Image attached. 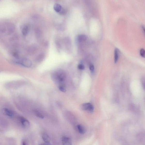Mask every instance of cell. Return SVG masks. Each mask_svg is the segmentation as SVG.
<instances>
[{
    "label": "cell",
    "instance_id": "cell-15",
    "mask_svg": "<svg viewBox=\"0 0 145 145\" xmlns=\"http://www.w3.org/2000/svg\"><path fill=\"white\" fill-rule=\"evenodd\" d=\"M140 54L141 56L145 58V49H141L140 50Z\"/></svg>",
    "mask_w": 145,
    "mask_h": 145
},
{
    "label": "cell",
    "instance_id": "cell-5",
    "mask_svg": "<svg viewBox=\"0 0 145 145\" xmlns=\"http://www.w3.org/2000/svg\"><path fill=\"white\" fill-rule=\"evenodd\" d=\"M61 141L63 145H72L71 139L69 137L66 136L63 137Z\"/></svg>",
    "mask_w": 145,
    "mask_h": 145
},
{
    "label": "cell",
    "instance_id": "cell-3",
    "mask_svg": "<svg viewBox=\"0 0 145 145\" xmlns=\"http://www.w3.org/2000/svg\"><path fill=\"white\" fill-rule=\"evenodd\" d=\"M81 108L83 110L92 112L94 107L90 103H84L81 105Z\"/></svg>",
    "mask_w": 145,
    "mask_h": 145
},
{
    "label": "cell",
    "instance_id": "cell-14",
    "mask_svg": "<svg viewBox=\"0 0 145 145\" xmlns=\"http://www.w3.org/2000/svg\"><path fill=\"white\" fill-rule=\"evenodd\" d=\"M59 89L62 92H66V90L64 85H59Z\"/></svg>",
    "mask_w": 145,
    "mask_h": 145
},
{
    "label": "cell",
    "instance_id": "cell-18",
    "mask_svg": "<svg viewBox=\"0 0 145 145\" xmlns=\"http://www.w3.org/2000/svg\"><path fill=\"white\" fill-rule=\"evenodd\" d=\"M13 56L16 58H18V56H19V55H18V53L16 52H15L13 53Z\"/></svg>",
    "mask_w": 145,
    "mask_h": 145
},
{
    "label": "cell",
    "instance_id": "cell-10",
    "mask_svg": "<svg viewBox=\"0 0 145 145\" xmlns=\"http://www.w3.org/2000/svg\"><path fill=\"white\" fill-rule=\"evenodd\" d=\"M77 128L78 131L81 134H84L86 132V130L81 125H78Z\"/></svg>",
    "mask_w": 145,
    "mask_h": 145
},
{
    "label": "cell",
    "instance_id": "cell-8",
    "mask_svg": "<svg viewBox=\"0 0 145 145\" xmlns=\"http://www.w3.org/2000/svg\"><path fill=\"white\" fill-rule=\"evenodd\" d=\"M54 9L57 12H60L62 10V7L61 5L58 4H55L54 5Z\"/></svg>",
    "mask_w": 145,
    "mask_h": 145
},
{
    "label": "cell",
    "instance_id": "cell-21",
    "mask_svg": "<svg viewBox=\"0 0 145 145\" xmlns=\"http://www.w3.org/2000/svg\"><path fill=\"white\" fill-rule=\"evenodd\" d=\"M42 145V144L41 145Z\"/></svg>",
    "mask_w": 145,
    "mask_h": 145
},
{
    "label": "cell",
    "instance_id": "cell-17",
    "mask_svg": "<svg viewBox=\"0 0 145 145\" xmlns=\"http://www.w3.org/2000/svg\"><path fill=\"white\" fill-rule=\"evenodd\" d=\"M78 68L80 70H84V66L82 64H80L78 65Z\"/></svg>",
    "mask_w": 145,
    "mask_h": 145
},
{
    "label": "cell",
    "instance_id": "cell-13",
    "mask_svg": "<svg viewBox=\"0 0 145 145\" xmlns=\"http://www.w3.org/2000/svg\"><path fill=\"white\" fill-rule=\"evenodd\" d=\"M35 113L36 116L38 117L41 119H43L44 118V116L41 113L38 111H35Z\"/></svg>",
    "mask_w": 145,
    "mask_h": 145
},
{
    "label": "cell",
    "instance_id": "cell-19",
    "mask_svg": "<svg viewBox=\"0 0 145 145\" xmlns=\"http://www.w3.org/2000/svg\"><path fill=\"white\" fill-rule=\"evenodd\" d=\"M42 145H51L50 143H45L42 144Z\"/></svg>",
    "mask_w": 145,
    "mask_h": 145
},
{
    "label": "cell",
    "instance_id": "cell-6",
    "mask_svg": "<svg viewBox=\"0 0 145 145\" xmlns=\"http://www.w3.org/2000/svg\"><path fill=\"white\" fill-rule=\"evenodd\" d=\"M2 112L3 114L10 117H12L14 115L13 112L7 108H4L3 109Z\"/></svg>",
    "mask_w": 145,
    "mask_h": 145
},
{
    "label": "cell",
    "instance_id": "cell-9",
    "mask_svg": "<svg viewBox=\"0 0 145 145\" xmlns=\"http://www.w3.org/2000/svg\"><path fill=\"white\" fill-rule=\"evenodd\" d=\"M42 138L45 143H50V139L47 134L46 133L43 134L42 135Z\"/></svg>",
    "mask_w": 145,
    "mask_h": 145
},
{
    "label": "cell",
    "instance_id": "cell-11",
    "mask_svg": "<svg viewBox=\"0 0 145 145\" xmlns=\"http://www.w3.org/2000/svg\"><path fill=\"white\" fill-rule=\"evenodd\" d=\"M119 50L117 48H116L114 50V61L115 63L117 62L119 57Z\"/></svg>",
    "mask_w": 145,
    "mask_h": 145
},
{
    "label": "cell",
    "instance_id": "cell-4",
    "mask_svg": "<svg viewBox=\"0 0 145 145\" xmlns=\"http://www.w3.org/2000/svg\"><path fill=\"white\" fill-rule=\"evenodd\" d=\"M19 120L23 127L26 128H27L29 127L30 122L25 118L23 117H20Z\"/></svg>",
    "mask_w": 145,
    "mask_h": 145
},
{
    "label": "cell",
    "instance_id": "cell-2",
    "mask_svg": "<svg viewBox=\"0 0 145 145\" xmlns=\"http://www.w3.org/2000/svg\"><path fill=\"white\" fill-rule=\"evenodd\" d=\"M17 62L27 68L31 67L32 64V62L30 60L26 58H23L20 60L17 61Z\"/></svg>",
    "mask_w": 145,
    "mask_h": 145
},
{
    "label": "cell",
    "instance_id": "cell-12",
    "mask_svg": "<svg viewBox=\"0 0 145 145\" xmlns=\"http://www.w3.org/2000/svg\"><path fill=\"white\" fill-rule=\"evenodd\" d=\"M29 31V28L27 26H25L23 27L22 31V32L23 35L26 36L28 34Z\"/></svg>",
    "mask_w": 145,
    "mask_h": 145
},
{
    "label": "cell",
    "instance_id": "cell-7",
    "mask_svg": "<svg viewBox=\"0 0 145 145\" xmlns=\"http://www.w3.org/2000/svg\"><path fill=\"white\" fill-rule=\"evenodd\" d=\"M87 36L84 35H80L77 37V40L79 42H83L86 41L87 39Z\"/></svg>",
    "mask_w": 145,
    "mask_h": 145
},
{
    "label": "cell",
    "instance_id": "cell-20",
    "mask_svg": "<svg viewBox=\"0 0 145 145\" xmlns=\"http://www.w3.org/2000/svg\"><path fill=\"white\" fill-rule=\"evenodd\" d=\"M22 145H27L26 142L24 140H23L22 143Z\"/></svg>",
    "mask_w": 145,
    "mask_h": 145
},
{
    "label": "cell",
    "instance_id": "cell-1",
    "mask_svg": "<svg viewBox=\"0 0 145 145\" xmlns=\"http://www.w3.org/2000/svg\"><path fill=\"white\" fill-rule=\"evenodd\" d=\"M54 76V79L55 81L56 82L59 84V85H64V82L65 81V74L62 72H58L56 73Z\"/></svg>",
    "mask_w": 145,
    "mask_h": 145
},
{
    "label": "cell",
    "instance_id": "cell-16",
    "mask_svg": "<svg viewBox=\"0 0 145 145\" xmlns=\"http://www.w3.org/2000/svg\"><path fill=\"white\" fill-rule=\"evenodd\" d=\"M89 68L90 71L92 72H94V65L92 64H91L89 65Z\"/></svg>",
    "mask_w": 145,
    "mask_h": 145
}]
</instances>
